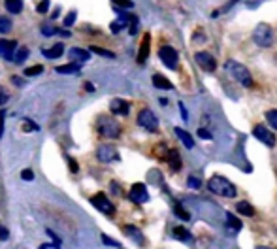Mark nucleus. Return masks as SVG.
<instances>
[{
  "label": "nucleus",
  "mask_w": 277,
  "mask_h": 249,
  "mask_svg": "<svg viewBox=\"0 0 277 249\" xmlns=\"http://www.w3.org/2000/svg\"><path fill=\"white\" fill-rule=\"evenodd\" d=\"M21 178H23L25 182H32V180H34V172H32V170H23V172H21Z\"/></svg>",
  "instance_id": "36"
},
{
  "label": "nucleus",
  "mask_w": 277,
  "mask_h": 249,
  "mask_svg": "<svg viewBox=\"0 0 277 249\" xmlns=\"http://www.w3.org/2000/svg\"><path fill=\"white\" fill-rule=\"evenodd\" d=\"M15 49H17V44H15V42H11V40H0V57L2 59L13 61Z\"/></svg>",
  "instance_id": "12"
},
{
  "label": "nucleus",
  "mask_w": 277,
  "mask_h": 249,
  "mask_svg": "<svg viewBox=\"0 0 277 249\" xmlns=\"http://www.w3.org/2000/svg\"><path fill=\"white\" fill-rule=\"evenodd\" d=\"M196 62H198V66L204 68V70H208V72H215V68H217V62H215L213 55L206 53V51L196 53Z\"/></svg>",
  "instance_id": "11"
},
{
  "label": "nucleus",
  "mask_w": 277,
  "mask_h": 249,
  "mask_svg": "<svg viewBox=\"0 0 277 249\" xmlns=\"http://www.w3.org/2000/svg\"><path fill=\"white\" fill-rule=\"evenodd\" d=\"M8 102V93L2 89V85H0V106L2 104H6Z\"/></svg>",
  "instance_id": "41"
},
{
  "label": "nucleus",
  "mask_w": 277,
  "mask_h": 249,
  "mask_svg": "<svg viewBox=\"0 0 277 249\" xmlns=\"http://www.w3.org/2000/svg\"><path fill=\"white\" fill-rule=\"evenodd\" d=\"M6 2V10L11 13H21L23 11V0H4Z\"/></svg>",
  "instance_id": "19"
},
{
  "label": "nucleus",
  "mask_w": 277,
  "mask_h": 249,
  "mask_svg": "<svg viewBox=\"0 0 277 249\" xmlns=\"http://www.w3.org/2000/svg\"><path fill=\"white\" fill-rule=\"evenodd\" d=\"M255 138H258L262 144H266L268 147H274L276 145V136L272 134V130H268L264 124H257L255 130H253Z\"/></svg>",
  "instance_id": "10"
},
{
  "label": "nucleus",
  "mask_w": 277,
  "mask_h": 249,
  "mask_svg": "<svg viewBox=\"0 0 277 249\" xmlns=\"http://www.w3.org/2000/svg\"><path fill=\"white\" fill-rule=\"evenodd\" d=\"M96 128H98V132L106 138H119L121 134V126L119 123L115 121L113 117H110V115H102L100 119H98V123H96Z\"/></svg>",
  "instance_id": "3"
},
{
  "label": "nucleus",
  "mask_w": 277,
  "mask_h": 249,
  "mask_svg": "<svg viewBox=\"0 0 277 249\" xmlns=\"http://www.w3.org/2000/svg\"><path fill=\"white\" fill-rule=\"evenodd\" d=\"M124 230H126V234H130V238L136 242V244H144V238H142V232L136 229V227H124Z\"/></svg>",
  "instance_id": "23"
},
{
  "label": "nucleus",
  "mask_w": 277,
  "mask_h": 249,
  "mask_svg": "<svg viewBox=\"0 0 277 249\" xmlns=\"http://www.w3.org/2000/svg\"><path fill=\"white\" fill-rule=\"evenodd\" d=\"M128 196H130V200L134 204H144V202L149 200V192H147V187L144 183H134Z\"/></svg>",
  "instance_id": "9"
},
{
  "label": "nucleus",
  "mask_w": 277,
  "mask_h": 249,
  "mask_svg": "<svg viewBox=\"0 0 277 249\" xmlns=\"http://www.w3.org/2000/svg\"><path fill=\"white\" fill-rule=\"evenodd\" d=\"M159 57L164 62V66H168L170 70H175L177 68V62H179V55L177 51L172 48V46H163L159 49Z\"/></svg>",
  "instance_id": "6"
},
{
  "label": "nucleus",
  "mask_w": 277,
  "mask_h": 249,
  "mask_svg": "<svg viewBox=\"0 0 277 249\" xmlns=\"http://www.w3.org/2000/svg\"><path fill=\"white\" fill-rule=\"evenodd\" d=\"M25 130H27V132H30V130H34V132H38L40 130V126L36 123H32V121H30V119H25Z\"/></svg>",
  "instance_id": "31"
},
{
  "label": "nucleus",
  "mask_w": 277,
  "mask_h": 249,
  "mask_svg": "<svg viewBox=\"0 0 277 249\" xmlns=\"http://www.w3.org/2000/svg\"><path fill=\"white\" fill-rule=\"evenodd\" d=\"M76 15H77L76 11H70L66 17H64V27H72V23L76 21Z\"/></svg>",
  "instance_id": "33"
},
{
  "label": "nucleus",
  "mask_w": 277,
  "mask_h": 249,
  "mask_svg": "<svg viewBox=\"0 0 277 249\" xmlns=\"http://www.w3.org/2000/svg\"><path fill=\"white\" fill-rule=\"evenodd\" d=\"M55 32H57V29L51 27V25H44V27H42V34H44V36H53Z\"/></svg>",
  "instance_id": "32"
},
{
  "label": "nucleus",
  "mask_w": 277,
  "mask_h": 249,
  "mask_svg": "<svg viewBox=\"0 0 277 249\" xmlns=\"http://www.w3.org/2000/svg\"><path fill=\"white\" fill-rule=\"evenodd\" d=\"M173 211H175V213H177V215H179L181 219H185V221L189 219V213H187V211H183L179 204H175V206H173Z\"/></svg>",
  "instance_id": "35"
},
{
  "label": "nucleus",
  "mask_w": 277,
  "mask_h": 249,
  "mask_svg": "<svg viewBox=\"0 0 277 249\" xmlns=\"http://www.w3.org/2000/svg\"><path fill=\"white\" fill-rule=\"evenodd\" d=\"M96 157L102 163H117L119 161V153H117L113 145H100L98 151H96Z\"/></svg>",
  "instance_id": "8"
},
{
  "label": "nucleus",
  "mask_w": 277,
  "mask_h": 249,
  "mask_svg": "<svg viewBox=\"0 0 277 249\" xmlns=\"http://www.w3.org/2000/svg\"><path fill=\"white\" fill-rule=\"evenodd\" d=\"M236 210H238L239 213H243V215H247V217H251V215L255 213V210H253V206H251L249 202H239L238 206H236Z\"/></svg>",
  "instance_id": "24"
},
{
  "label": "nucleus",
  "mask_w": 277,
  "mask_h": 249,
  "mask_svg": "<svg viewBox=\"0 0 277 249\" xmlns=\"http://www.w3.org/2000/svg\"><path fill=\"white\" fill-rule=\"evenodd\" d=\"M128 25H130V34H136V30H138V17L136 15H128Z\"/></svg>",
  "instance_id": "29"
},
{
  "label": "nucleus",
  "mask_w": 277,
  "mask_h": 249,
  "mask_svg": "<svg viewBox=\"0 0 277 249\" xmlns=\"http://www.w3.org/2000/svg\"><path fill=\"white\" fill-rule=\"evenodd\" d=\"M266 119H268V123L277 130V110H270L266 114Z\"/></svg>",
  "instance_id": "27"
},
{
  "label": "nucleus",
  "mask_w": 277,
  "mask_h": 249,
  "mask_svg": "<svg viewBox=\"0 0 277 249\" xmlns=\"http://www.w3.org/2000/svg\"><path fill=\"white\" fill-rule=\"evenodd\" d=\"M58 74H79V64L77 62H72V64H62V66L57 68Z\"/></svg>",
  "instance_id": "21"
},
{
  "label": "nucleus",
  "mask_w": 277,
  "mask_h": 249,
  "mask_svg": "<svg viewBox=\"0 0 277 249\" xmlns=\"http://www.w3.org/2000/svg\"><path fill=\"white\" fill-rule=\"evenodd\" d=\"M173 238L181 240V242H189L191 240V232L187 229H183V227H175L173 229Z\"/></svg>",
  "instance_id": "22"
},
{
  "label": "nucleus",
  "mask_w": 277,
  "mask_h": 249,
  "mask_svg": "<svg viewBox=\"0 0 277 249\" xmlns=\"http://www.w3.org/2000/svg\"><path fill=\"white\" fill-rule=\"evenodd\" d=\"M257 249H274V248H266V246H258Z\"/></svg>",
  "instance_id": "47"
},
{
  "label": "nucleus",
  "mask_w": 277,
  "mask_h": 249,
  "mask_svg": "<svg viewBox=\"0 0 277 249\" xmlns=\"http://www.w3.org/2000/svg\"><path fill=\"white\" fill-rule=\"evenodd\" d=\"M226 219H228V227L232 230H239V229H241V223H239V221L236 219L232 213H228V215H226Z\"/></svg>",
  "instance_id": "28"
},
{
  "label": "nucleus",
  "mask_w": 277,
  "mask_h": 249,
  "mask_svg": "<svg viewBox=\"0 0 277 249\" xmlns=\"http://www.w3.org/2000/svg\"><path fill=\"white\" fill-rule=\"evenodd\" d=\"M8 238H10V232H8V229L0 227V240H8Z\"/></svg>",
  "instance_id": "44"
},
{
  "label": "nucleus",
  "mask_w": 277,
  "mask_h": 249,
  "mask_svg": "<svg viewBox=\"0 0 277 249\" xmlns=\"http://www.w3.org/2000/svg\"><path fill=\"white\" fill-rule=\"evenodd\" d=\"M42 53H44V55H46L48 59H58L60 55H62V53H64V46H62V44H55L53 48L44 49Z\"/></svg>",
  "instance_id": "16"
},
{
  "label": "nucleus",
  "mask_w": 277,
  "mask_h": 249,
  "mask_svg": "<svg viewBox=\"0 0 277 249\" xmlns=\"http://www.w3.org/2000/svg\"><path fill=\"white\" fill-rule=\"evenodd\" d=\"M117 6H121V8H132L134 4L130 2V0H113Z\"/></svg>",
  "instance_id": "39"
},
{
  "label": "nucleus",
  "mask_w": 277,
  "mask_h": 249,
  "mask_svg": "<svg viewBox=\"0 0 277 249\" xmlns=\"http://www.w3.org/2000/svg\"><path fill=\"white\" fill-rule=\"evenodd\" d=\"M153 85L159 87V89H172V81H170V79H166L164 76H161V74H155L153 76Z\"/></svg>",
  "instance_id": "18"
},
{
  "label": "nucleus",
  "mask_w": 277,
  "mask_h": 249,
  "mask_svg": "<svg viewBox=\"0 0 277 249\" xmlns=\"http://www.w3.org/2000/svg\"><path fill=\"white\" fill-rule=\"evenodd\" d=\"M187 183H189V187H192V189H198V187H200V180L194 178V176H191V178L187 180Z\"/></svg>",
  "instance_id": "37"
},
{
  "label": "nucleus",
  "mask_w": 277,
  "mask_h": 249,
  "mask_svg": "<svg viewBox=\"0 0 277 249\" xmlns=\"http://www.w3.org/2000/svg\"><path fill=\"white\" fill-rule=\"evenodd\" d=\"M253 40L260 48H270L274 44V30L266 23H260L257 29L253 30Z\"/></svg>",
  "instance_id": "4"
},
{
  "label": "nucleus",
  "mask_w": 277,
  "mask_h": 249,
  "mask_svg": "<svg viewBox=\"0 0 277 249\" xmlns=\"http://www.w3.org/2000/svg\"><path fill=\"white\" fill-rule=\"evenodd\" d=\"M147 55H149V34H145L144 42H142V46H140L138 62H145V61H147Z\"/></svg>",
  "instance_id": "17"
},
{
  "label": "nucleus",
  "mask_w": 277,
  "mask_h": 249,
  "mask_svg": "<svg viewBox=\"0 0 277 249\" xmlns=\"http://www.w3.org/2000/svg\"><path fill=\"white\" fill-rule=\"evenodd\" d=\"M91 204H93L98 211L106 213V215H113L115 213V206L110 202V198L106 196L104 192H98V194H95V196L91 198Z\"/></svg>",
  "instance_id": "7"
},
{
  "label": "nucleus",
  "mask_w": 277,
  "mask_h": 249,
  "mask_svg": "<svg viewBox=\"0 0 277 249\" xmlns=\"http://www.w3.org/2000/svg\"><path fill=\"white\" fill-rule=\"evenodd\" d=\"M179 108H181V114H183V119H187V110H185V106L179 104Z\"/></svg>",
  "instance_id": "46"
},
{
  "label": "nucleus",
  "mask_w": 277,
  "mask_h": 249,
  "mask_svg": "<svg viewBox=\"0 0 277 249\" xmlns=\"http://www.w3.org/2000/svg\"><path fill=\"white\" fill-rule=\"evenodd\" d=\"M224 68L228 70V74L236 81H238L239 85L243 87H251L253 85V77H251V74H249V70L243 64H239V62H236V61H226V64H224Z\"/></svg>",
  "instance_id": "2"
},
{
  "label": "nucleus",
  "mask_w": 277,
  "mask_h": 249,
  "mask_svg": "<svg viewBox=\"0 0 277 249\" xmlns=\"http://www.w3.org/2000/svg\"><path fill=\"white\" fill-rule=\"evenodd\" d=\"M138 124L145 128V130H149V132H157V128H159V119H157V115L151 112V110H142L140 114H138Z\"/></svg>",
  "instance_id": "5"
},
{
  "label": "nucleus",
  "mask_w": 277,
  "mask_h": 249,
  "mask_svg": "<svg viewBox=\"0 0 277 249\" xmlns=\"http://www.w3.org/2000/svg\"><path fill=\"white\" fill-rule=\"evenodd\" d=\"M68 164H70V170H72L74 174H76L77 170H79V166H77V163L74 161V159H72V157H68Z\"/></svg>",
  "instance_id": "42"
},
{
  "label": "nucleus",
  "mask_w": 277,
  "mask_h": 249,
  "mask_svg": "<svg viewBox=\"0 0 277 249\" xmlns=\"http://www.w3.org/2000/svg\"><path fill=\"white\" fill-rule=\"evenodd\" d=\"M198 134H200V138H208V140L211 138V134L206 130V128H200V130H198Z\"/></svg>",
  "instance_id": "45"
},
{
  "label": "nucleus",
  "mask_w": 277,
  "mask_h": 249,
  "mask_svg": "<svg viewBox=\"0 0 277 249\" xmlns=\"http://www.w3.org/2000/svg\"><path fill=\"white\" fill-rule=\"evenodd\" d=\"M11 23L8 19H0V32H10Z\"/></svg>",
  "instance_id": "34"
},
{
  "label": "nucleus",
  "mask_w": 277,
  "mask_h": 249,
  "mask_svg": "<svg viewBox=\"0 0 277 249\" xmlns=\"http://www.w3.org/2000/svg\"><path fill=\"white\" fill-rule=\"evenodd\" d=\"M173 132H175V136L181 140L185 147H189V149L194 147V140H192V136L189 134L187 130H183V128H179V126H175V128H173Z\"/></svg>",
  "instance_id": "15"
},
{
  "label": "nucleus",
  "mask_w": 277,
  "mask_h": 249,
  "mask_svg": "<svg viewBox=\"0 0 277 249\" xmlns=\"http://www.w3.org/2000/svg\"><path fill=\"white\" fill-rule=\"evenodd\" d=\"M91 51H93V53H98V55H102V57H108V59L115 57L111 51H106V49H102V48H91Z\"/></svg>",
  "instance_id": "30"
},
{
  "label": "nucleus",
  "mask_w": 277,
  "mask_h": 249,
  "mask_svg": "<svg viewBox=\"0 0 277 249\" xmlns=\"http://www.w3.org/2000/svg\"><path fill=\"white\" fill-rule=\"evenodd\" d=\"M110 110H111V114L113 115H128L130 106H128V102L123 100V98H113L111 104H110Z\"/></svg>",
  "instance_id": "13"
},
{
  "label": "nucleus",
  "mask_w": 277,
  "mask_h": 249,
  "mask_svg": "<svg viewBox=\"0 0 277 249\" xmlns=\"http://www.w3.org/2000/svg\"><path fill=\"white\" fill-rule=\"evenodd\" d=\"M44 72V66L42 64H36V66H30V68H27L25 70V76L27 77H32V76H40Z\"/></svg>",
  "instance_id": "26"
},
{
  "label": "nucleus",
  "mask_w": 277,
  "mask_h": 249,
  "mask_svg": "<svg viewBox=\"0 0 277 249\" xmlns=\"http://www.w3.org/2000/svg\"><path fill=\"white\" fill-rule=\"evenodd\" d=\"M4 119H6V112L2 110L0 112V138H2V132H4Z\"/></svg>",
  "instance_id": "43"
},
{
  "label": "nucleus",
  "mask_w": 277,
  "mask_h": 249,
  "mask_svg": "<svg viewBox=\"0 0 277 249\" xmlns=\"http://www.w3.org/2000/svg\"><path fill=\"white\" fill-rule=\"evenodd\" d=\"M208 189L219 196H224V198H236V194H238V189L222 176H213L208 182Z\"/></svg>",
  "instance_id": "1"
},
{
  "label": "nucleus",
  "mask_w": 277,
  "mask_h": 249,
  "mask_svg": "<svg viewBox=\"0 0 277 249\" xmlns=\"http://www.w3.org/2000/svg\"><path fill=\"white\" fill-rule=\"evenodd\" d=\"M102 242H104L106 246H111V248H119V244H117V242H115V240L108 238V236H102Z\"/></svg>",
  "instance_id": "40"
},
{
  "label": "nucleus",
  "mask_w": 277,
  "mask_h": 249,
  "mask_svg": "<svg viewBox=\"0 0 277 249\" xmlns=\"http://www.w3.org/2000/svg\"><path fill=\"white\" fill-rule=\"evenodd\" d=\"M168 163L172 166V170H179L181 168V161H179V153L177 151H168Z\"/></svg>",
  "instance_id": "20"
},
{
  "label": "nucleus",
  "mask_w": 277,
  "mask_h": 249,
  "mask_svg": "<svg viewBox=\"0 0 277 249\" xmlns=\"http://www.w3.org/2000/svg\"><path fill=\"white\" fill-rule=\"evenodd\" d=\"M36 10H38L40 13H46V11L49 10V0H42V2L38 4V8H36Z\"/></svg>",
  "instance_id": "38"
},
{
  "label": "nucleus",
  "mask_w": 277,
  "mask_h": 249,
  "mask_svg": "<svg viewBox=\"0 0 277 249\" xmlns=\"http://www.w3.org/2000/svg\"><path fill=\"white\" fill-rule=\"evenodd\" d=\"M27 59H29V49L27 48H19L17 49V55H13V61H15L17 64H23Z\"/></svg>",
  "instance_id": "25"
},
{
  "label": "nucleus",
  "mask_w": 277,
  "mask_h": 249,
  "mask_svg": "<svg viewBox=\"0 0 277 249\" xmlns=\"http://www.w3.org/2000/svg\"><path fill=\"white\" fill-rule=\"evenodd\" d=\"M68 57L72 59L74 62H77V64H79V62H87L91 55H89V51H85V49H81V48H72L70 51H68Z\"/></svg>",
  "instance_id": "14"
}]
</instances>
